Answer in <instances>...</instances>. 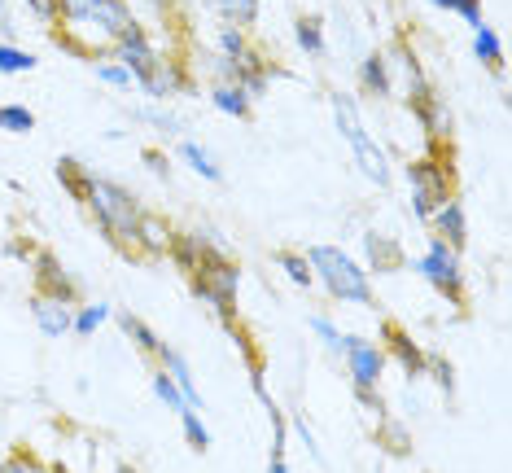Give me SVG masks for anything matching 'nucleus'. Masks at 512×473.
<instances>
[{"mask_svg":"<svg viewBox=\"0 0 512 473\" xmlns=\"http://www.w3.org/2000/svg\"><path fill=\"white\" fill-rule=\"evenodd\" d=\"M53 40L79 57H97L101 49H114L132 27H141L127 0H57V22Z\"/></svg>","mask_w":512,"mask_h":473,"instance_id":"nucleus-1","label":"nucleus"},{"mask_svg":"<svg viewBox=\"0 0 512 473\" xmlns=\"http://www.w3.org/2000/svg\"><path fill=\"white\" fill-rule=\"evenodd\" d=\"M84 206L92 211V219L101 224V233H106L119 250H127V255H132V250H136V228H141V219H145L141 202H136L132 193L123 189V184L101 180V176H88Z\"/></svg>","mask_w":512,"mask_h":473,"instance_id":"nucleus-2","label":"nucleus"},{"mask_svg":"<svg viewBox=\"0 0 512 473\" xmlns=\"http://www.w3.org/2000/svg\"><path fill=\"white\" fill-rule=\"evenodd\" d=\"M307 263L316 272V281L329 290L337 303H355V307H372V285H368V272L359 268L351 255H342L337 246H311L307 250Z\"/></svg>","mask_w":512,"mask_h":473,"instance_id":"nucleus-3","label":"nucleus"},{"mask_svg":"<svg viewBox=\"0 0 512 473\" xmlns=\"http://www.w3.org/2000/svg\"><path fill=\"white\" fill-rule=\"evenodd\" d=\"M189 281H193V294L202 298V303H211V307H215V316L224 320V325H228V320H237L241 268L224 255V250H215V255L206 259L202 268H197V272L189 276Z\"/></svg>","mask_w":512,"mask_h":473,"instance_id":"nucleus-4","label":"nucleus"},{"mask_svg":"<svg viewBox=\"0 0 512 473\" xmlns=\"http://www.w3.org/2000/svg\"><path fill=\"white\" fill-rule=\"evenodd\" d=\"M329 106H333V119H337V128H342L346 145L355 149V158H359V167H364V176H368L372 184H390L386 154H381L377 141H372V136L364 132V119H359L355 97H346V92H333V97H329Z\"/></svg>","mask_w":512,"mask_h":473,"instance_id":"nucleus-5","label":"nucleus"},{"mask_svg":"<svg viewBox=\"0 0 512 473\" xmlns=\"http://www.w3.org/2000/svg\"><path fill=\"white\" fill-rule=\"evenodd\" d=\"M416 272H421L451 307H464V298H469V294H464L460 250H451L442 237H429V250H425V259H416Z\"/></svg>","mask_w":512,"mask_h":473,"instance_id":"nucleus-6","label":"nucleus"},{"mask_svg":"<svg viewBox=\"0 0 512 473\" xmlns=\"http://www.w3.org/2000/svg\"><path fill=\"white\" fill-rule=\"evenodd\" d=\"M407 184H412L416 219H429L447 198H456V193H451V167L438 163V158H416V163H407Z\"/></svg>","mask_w":512,"mask_h":473,"instance_id":"nucleus-7","label":"nucleus"},{"mask_svg":"<svg viewBox=\"0 0 512 473\" xmlns=\"http://www.w3.org/2000/svg\"><path fill=\"white\" fill-rule=\"evenodd\" d=\"M342 355H346V368H351L355 390H377L381 386V373H386V351H381L377 342L346 333V338H342Z\"/></svg>","mask_w":512,"mask_h":473,"instance_id":"nucleus-8","label":"nucleus"},{"mask_svg":"<svg viewBox=\"0 0 512 473\" xmlns=\"http://www.w3.org/2000/svg\"><path fill=\"white\" fill-rule=\"evenodd\" d=\"M407 106H412V114L421 119V128L434 136V141H442V136L451 132V110H447V97H438L434 84H421V88H407Z\"/></svg>","mask_w":512,"mask_h":473,"instance_id":"nucleus-9","label":"nucleus"},{"mask_svg":"<svg viewBox=\"0 0 512 473\" xmlns=\"http://www.w3.org/2000/svg\"><path fill=\"white\" fill-rule=\"evenodd\" d=\"M110 53H114V62L132 71L136 84H141V79H145L149 71H154V66H158V57H162V53L154 49V40L145 36V27H132L123 40H114V49H110Z\"/></svg>","mask_w":512,"mask_h":473,"instance_id":"nucleus-10","label":"nucleus"},{"mask_svg":"<svg viewBox=\"0 0 512 473\" xmlns=\"http://www.w3.org/2000/svg\"><path fill=\"white\" fill-rule=\"evenodd\" d=\"M31 268H36V294H49V298H62V303H79V285L66 276V268L57 263L53 250H36L31 255Z\"/></svg>","mask_w":512,"mask_h":473,"instance_id":"nucleus-11","label":"nucleus"},{"mask_svg":"<svg viewBox=\"0 0 512 473\" xmlns=\"http://www.w3.org/2000/svg\"><path fill=\"white\" fill-rule=\"evenodd\" d=\"M141 88L154 101H171L180 92H189V71H184V62H176V57H158V66L141 79Z\"/></svg>","mask_w":512,"mask_h":473,"instance_id":"nucleus-12","label":"nucleus"},{"mask_svg":"<svg viewBox=\"0 0 512 473\" xmlns=\"http://www.w3.org/2000/svg\"><path fill=\"white\" fill-rule=\"evenodd\" d=\"M31 316L44 338H66L71 333V320H75V307L62 303V298H49V294H36L31 298Z\"/></svg>","mask_w":512,"mask_h":473,"instance_id":"nucleus-13","label":"nucleus"},{"mask_svg":"<svg viewBox=\"0 0 512 473\" xmlns=\"http://www.w3.org/2000/svg\"><path fill=\"white\" fill-rule=\"evenodd\" d=\"M215 250L219 246H211V241H206L202 233H171V246H167V259L171 263H176V268L180 272H197V268H202V263L206 259H211L215 255Z\"/></svg>","mask_w":512,"mask_h":473,"instance_id":"nucleus-14","label":"nucleus"},{"mask_svg":"<svg viewBox=\"0 0 512 473\" xmlns=\"http://www.w3.org/2000/svg\"><path fill=\"white\" fill-rule=\"evenodd\" d=\"M429 224H434V237H442L451 250H464V241H469V219H464V202L460 198L442 202L438 211L429 215Z\"/></svg>","mask_w":512,"mask_h":473,"instance_id":"nucleus-15","label":"nucleus"},{"mask_svg":"<svg viewBox=\"0 0 512 473\" xmlns=\"http://www.w3.org/2000/svg\"><path fill=\"white\" fill-rule=\"evenodd\" d=\"M381 338H386V351L399 360V368L407 377H425V351L412 342V333L399 329V325H386L381 329Z\"/></svg>","mask_w":512,"mask_h":473,"instance_id":"nucleus-16","label":"nucleus"},{"mask_svg":"<svg viewBox=\"0 0 512 473\" xmlns=\"http://www.w3.org/2000/svg\"><path fill=\"white\" fill-rule=\"evenodd\" d=\"M364 250H368L372 272H399L403 263H407L399 241H394V237H381V233H368V237H364Z\"/></svg>","mask_w":512,"mask_h":473,"instance_id":"nucleus-17","label":"nucleus"},{"mask_svg":"<svg viewBox=\"0 0 512 473\" xmlns=\"http://www.w3.org/2000/svg\"><path fill=\"white\" fill-rule=\"evenodd\" d=\"M114 320H119L123 338H132V346H136V351H141V355H149V360H158V355H162V346H167V342H162L158 333L149 329L141 316H132V311H119V316H114Z\"/></svg>","mask_w":512,"mask_h":473,"instance_id":"nucleus-18","label":"nucleus"},{"mask_svg":"<svg viewBox=\"0 0 512 473\" xmlns=\"http://www.w3.org/2000/svg\"><path fill=\"white\" fill-rule=\"evenodd\" d=\"M167 246H171V228L162 224L158 215H149L141 219V228H136V255H149V259H162L167 255Z\"/></svg>","mask_w":512,"mask_h":473,"instance_id":"nucleus-19","label":"nucleus"},{"mask_svg":"<svg viewBox=\"0 0 512 473\" xmlns=\"http://www.w3.org/2000/svg\"><path fill=\"white\" fill-rule=\"evenodd\" d=\"M237 88L246 92V97L254 101V97H263V88H267V62L259 53H241L237 57Z\"/></svg>","mask_w":512,"mask_h":473,"instance_id":"nucleus-20","label":"nucleus"},{"mask_svg":"<svg viewBox=\"0 0 512 473\" xmlns=\"http://www.w3.org/2000/svg\"><path fill=\"white\" fill-rule=\"evenodd\" d=\"M359 84L368 97H390V57L386 53H368L359 66Z\"/></svg>","mask_w":512,"mask_h":473,"instance_id":"nucleus-21","label":"nucleus"},{"mask_svg":"<svg viewBox=\"0 0 512 473\" xmlns=\"http://www.w3.org/2000/svg\"><path fill=\"white\" fill-rule=\"evenodd\" d=\"M158 364L167 368L171 377H176V386H180L184 403H189V408H197V403H202V395H197V386H193V373H189V364H184V355H180V351H171V346H162Z\"/></svg>","mask_w":512,"mask_h":473,"instance_id":"nucleus-22","label":"nucleus"},{"mask_svg":"<svg viewBox=\"0 0 512 473\" xmlns=\"http://www.w3.org/2000/svg\"><path fill=\"white\" fill-rule=\"evenodd\" d=\"M206 9L219 14L228 22V27H254V18H259V0H206Z\"/></svg>","mask_w":512,"mask_h":473,"instance_id":"nucleus-23","label":"nucleus"},{"mask_svg":"<svg viewBox=\"0 0 512 473\" xmlns=\"http://www.w3.org/2000/svg\"><path fill=\"white\" fill-rule=\"evenodd\" d=\"M473 53H477V62H482L486 71H504V44H499V36L491 27L473 31Z\"/></svg>","mask_w":512,"mask_h":473,"instance_id":"nucleus-24","label":"nucleus"},{"mask_svg":"<svg viewBox=\"0 0 512 473\" xmlns=\"http://www.w3.org/2000/svg\"><path fill=\"white\" fill-rule=\"evenodd\" d=\"M267 417H272V460H267V473H289L285 465V434H289V421L276 403H267Z\"/></svg>","mask_w":512,"mask_h":473,"instance_id":"nucleus-25","label":"nucleus"},{"mask_svg":"<svg viewBox=\"0 0 512 473\" xmlns=\"http://www.w3.org/2000/svg\"><path fill=\"white\" fill-rule=\"evenodd\" d=\"M88 176L92 171L84 163H75V158H57V184H62L66 193H71L75 202H84V189H88Z\"/></svg>","mask_w":512,"mask_h":473,"instance_id":"nucleus-26","label":"nucleus"},{"mask_svg":"<svg viewBox=\"0 0 512 473\" xmlns=\"http://www.w3.org/2000/svg\"><path fill=\"white\" fill-rule=\"evenodd\" d=\"M211 101H215V110L232 114V119H250V97H246V92H241L237 84H215Z\"/></svg>","mask_w":512,"mask_h":473,"instance_id":"nucleus-27","label":"nucleus"},{"mask_svg":"<svg viewBox=\"0 0 512 473\" xmlns=\"http://www.w3.org/2000/svg\"><path fill=\"white\" fill-rule=\"evenodd\" d=\"M180 154H184V163H189V167H193L202 180H211V184L224 180V171H219V163H215V158L206 154V149L197 145V141H184V145H180Z\"/></svg>","mask_w":512,"mask_h":473,"instance_id":"nucleus-28","label":"nucleus"},{"mask_svg":"<svg viewBox=\"0 0 512 473\" xmlns=\"http://www.w3.org/2000/svg\"><path fill=\"white\" fill-rule=\"evenodd\" d=\"M114 316V311L106 307V303H92V307H79L75 311V320H71V333H79V338H92V333H97L101 325H106V320Z\"/></svg>","mask_w":512,"mask_h":473,"instance_id":"nucleus-29","label":"nucleus"},{"mask_svg":"<svg viewBox=\"0 0 512 473\" xmlns=\"http://www.w3.org/2000/svg\"><path fill=\"white\" fill-rule=\"evenodd\" d=\"M294 36H298V44H302V49H307L311 57H320L324 53V22L316 18V14H302L298 22H294Z\"/></svg>","mask_w":512,"mask_h":473,"instance_id":"nucleus-30","label":"nucleus"},{"mask_svg":"<svg viewBox=\"0 0 512 473\" xmlns=\"http://www.w3.org/2000/svg\"><path fill=\"white\" fill-rule=\"evenodd\" d=\"M36 71V53L18 49V44H0V75H27Z\"/></svg>","mask_w":512,"mask_h":473,"instance_id":"nucleus-31","label":"nucleus"},{"mask_svg":"<svg viewBox=\"0 0 512 473\" xmlns=\"http://www.w3.org/2000/svg\"><path fill=\"white\" fill-rule=\"evenodd\" d=\"M276 263H281V272H285L294 285H302V290H307V285L316 281V272H311L307 255H294V250H281V255H276Z\"/></svg>","mask_w":512,"mask_h":473,"instance_id":"nucleus-32","label":"nucleus"},{"mask_svg":"<svg viewBox=\"0 0 512 473\" xmlns=\"http://www.w3.org/2000/svg\"><path fill=\"white\" fill-rule=\"evenodd\" d=\"M180 425H184V438H189L193 452H206V447H211V430L202 425L197 408H180Z\"/></svg>","mask_w":512,"mask_h":473,"instance_id":"nucleus-33","label":"nucleus"},{"mask_svg":"<svg viewBox=\"0 0 512 473\" xmlns=\"http://www.w3.org/2000/svg\"><path fill=\"white\" fill-rule=\"evenodd\" d=\"M36 128V114L27 106H0V132H14V136H27Z\"/></svg>","mask_w":512,"mask_h":473,"instance_id":"nucleus-34","label":"nucleus"},{"mask_svg":"<svg viewBox=\"0 0 512 473\" xmlns=\"http://www.w3.org/2000/svg\"><path fill=\"white\" fill-rule=\"evenodd\" d=\"M154 395L167 403L171 412H180V408H189V403H184V395H180V386H176V377L167 373V368L158 364V373H154Z\"/></svg>","mask_w":512,"mask_h":473,"instance_id":"nucleus-35","label":"nucleus"},{"mask_svg":"<svg viewBox=\"0 0 512 473\" xmlns=\"http://www.w3.org/2000/svg\"><path fill=\"white\" fill-rule=\"evenodd\" d=\"M429 5H438V9H447V14H460L469 27H486L482 22V0H429Z\"/></svg>","mask_w":512,"mask_h":473,"instance_id":"nucleus-36","label":"nucleus"},{"mask_svg":"<svg viewBox=\"0 0 512 473\" xmlns=\"http://www.w3.org/2000/svg\"><path fill=\"white\" fill-rule=\"evenodd\" d=\"M97 79H101V84H110V88H123V92L136 88L132 71H127V66H119V62H101V66H97Z\"/></svg>","mask_w":512,"mask_h":473,"instance_id":"nucleus-37","label":"nucleus"},{"mask_svg":"<svg viewBox=\"0 0 512 473\" xmlns=\"http://www.w3.org/2000/svg\"><path fill=\"white\" fill-rule=\"evenodd\" d=\"M0 473H53V465H44L40 456H31V452H14L0 465Z\"/></svg>","mask_w":512,"mask_h":473,"instance_id":"nucleus-38","label":"nucleus"},{"mask_svg":"<svg viewBox=\"0 0 512 473\" xmlns=\"http://www.w3.org/2000/svg\"><path fill=\"white\" fill-rule=\"evenodd\" d=\"M307 325H311V333H320V342H324V346H329V351H337V355H342V338H346V333H342V329H337V325H333V320H329V316H311V320H307Z\"/></svg>","mask_w":512,"mask_h":473,"instance_id":"nucleus-39","label":"nucleus"},{"mask_svg":"<svg viewBox=\"0 0 512 473\" xmlns=\"http://www.w3.org/2000/svg\"><path fill=\"white\" fill-rule=\"evenodd\" d=\"M425 373H434V382L447 390V395L456 390V373H451V364L442 360V355H425Z\"/></svg>","mask_w":512,"mask_h":473,"instance_id":"nucleus-40","label":"nucleus"},{"mask_svg":"<svg viewBox=\"0 0 512 473\" xmlns=\"http://www.w3.org/2000/svg\"><path fill=\"white\" fill-rule=\"evenodd\" d=\"M219 49H224V57H241L250 49L246 31H241V27H224V31H219Z\"/></svg>","mask_w":512,"mask_h":473,"instance_id":"nucleus-41","label":"nucleus"},{"mask_svg":"<svg viewBox=\"0 0 512 473\" xmlns=\"http://www.w3.org/2000/svg\"><path fill=\"white\" fill-rule=\"evenodd\" d=\"M211 75H215V84H237V57H211Z\"/></svg>","mask_w":512,"mask_h":473,"instance_id":"nucleus-42","label":"nucleus"},{"mask_svg":"<svg viewBox=\"0 0 512 473\" xmlns=\"http://www.w3.org/2000/svg\"><path fill=\"white\" fill-rule=\"evenodd\" d=\"M136 119H145V123H154V128H162L167 136H176L180 132V123L171 119V114H162V110H136Z\"/></svg>","mask_w":512,"mask_h":473,"instance_id":"nucleus-43","label":"nucleus"},{"mask_svg":"<svg viewBox=\"0 0 512 473\" xmlns=\"http://www.w3.org/2000/svg\"><path fill=\"white\" fill-rule=\"evenodd\" d=\"M27 14H36L40 22H57V0H22Z\"/></svg>","mask_w":512,"mask_h":473,"instance_id":"nucleus-44","label":"nucleus"},{"mask_svg":"<svg viewBox=\"0 0 512 473\" xmlns=\"http://www.w3.org/2000/svg\"><path fill=\"white\" fill-rule=\"evenodd\" d=\"M381 438L390 443V452H407V434L399 430V425H390V421H381V430H377Z\"/></svg>","mask_w":512,"mask_h":473,"instance_id":"nucleus-45","label":"nucleus"},{"mask_svg":"<svg viewBox=\"0 0 512 473\" xmlns=\"http://www.w3.org/2000/svg\"><path fill=\"white\" fill-rule=\"evenodd\" d=\"M145 163H149V171H154V176H167L171 171V163H167V154H162V149H145Z\"/></svg>","mask_w":512,"mask_h":473,"instance_id":"nucleus-46","label":"nucleus"},{"mask_svg":"<svg viewBox=\"0 0 512 473\" xmlns=\"http://www.w3.org/2000/svg\"><path fill=\"white\" fill-rule=\"evenodd\" d=\"M294 430L302 434V443H307V452H311V456H316V460H320V465H324V452H320V447H316V434H311V430H307V421H302V417H298V421H294Z\"/></svg>","mask_w":512,"mask_h":473,"instance_id":"nucleus-47","label":"nucleus"},{"mask_svg":"<svg viewBox=\"0 0 512 473\" xmlns=\"http://www.w3.org/2000/svg\"><path fill=\"white\" fill-rule=\"evenodd\" d=\"M14 18H9V0H0V36H14Z\"/></svg>","mask_w":512,"mask_h":473,"instance_id":"nucleus-48","label":"nucleus"},{"mask_svg":"<svg viewBox=\"0 0 512 473\" xmlns=\"http://www.w3.org/2000/svg\"><path fill=\"white\" fill-rule=\"evenodd\" d=\"M114 473H136V469H132V465H119V469H114Z\"/></svg>","mask_w":512,"mask_h":473,"instance_id":"nucleus-49","label":"nucleus"},{"mask_svg":"<svg viewBox=\"0 0 512 473\" xmlns=\"http://www.w3.org/2000/svg\"><path fill=\"white\" fill-rule=\"evenodd\" d=\"M53 473H66V469H62V465H53Z\"/></svg>","mask_w":512,"mask_h":473,"instance_id":"nucleus-50","label":"nucleus"}]
</instances>
